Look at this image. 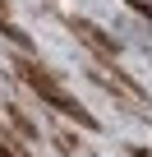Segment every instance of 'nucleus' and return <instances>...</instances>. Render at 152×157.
I'll list each match as a JSON object with an SVG mask.
<instances>
[{
	"label": "nucleus",
	"mask_w": 152,
	"mask_h": 157,
	"mask_svg": "<svg viewBox=\"0 0 152 157\" xmlns=\"http://www.w3.org/2000/svg\"><path fill=\"white\" fill-rule=\"evenodd\" d=\"M14 69H19V78H23V83H28V88H32V93H37V97L46 102V106H55V111H60L65 120H79L83 129H97V120H92V116H88V111H83L79 102H74V97H69V93H65V88L55 83V78H51V74H46L42 65H32V60L23 56V60H14Z\"/></svg>",
	"instance_id": "f257e3e1"
},
{
	"label": "nucleus",
	"mask_w": 152,
	"mask_h": 157,
	"mask_svg": "<svg viewBox=\"0 0 152 157\" xmlns=\"http://www.w3.org/2000/svg\"><path fill=\"white\" fill-rule=\"evenodd\" d=\"M69 28L79 33V42H88V46H92V51H97L102 60H111V65L120 60V42H111V37H106V33H102L97 23H88V19H74Z\"/></svg>",
	"instance_id": "f03ea898"
},
{
	"label": "nucleus",
	"mask_w": 152,
	"mask_h": 157,
	"mask_svg": "<svg viewBox=\"0 0 152 157\" xmlns=\"http://www.w3.org/2000/svg\"><path fill=\"white\" fill-rule=\"evenodd\" d=\"M0 33H5V37H9L14 46H23V51L32 46V42H28V33H23V28H14V23H5V19H0Z\"/></svg>",
	"instance_id": "7ed1b4c3"
},
{
	"label": "nucleus",
	"mask_w": 152,
	"mask_h": 157,
	"mask_svg": "<svg viewBox=\"0 0 152 157\" xmlns=\"http://www.w3.org/2000/svg\"><path fill=\"white\" fill-rule=\"evenodd\" d=\"M129 5H134L138 14H147V19H152V0H129Z\"/></svg>",
	"instance_id": "20e7f679"
},
{
	"label": "nucleus",
	"mask_w": 152,
	"mask_h": 157,
	"mask_svg": "<svg viewBox=\"0 0 152 157\" xmlns=\"http://www.w3.org/2000/svg\"><path fill=\"white\" fill-rule=\"evenodd\" d=\"M129 157H152V148H129Z\"/></svg>",
	"instance_id": "39448f33"
},
{
	"label": "nucleus",
	"mask_w": 152,
	"mask_h": 157,
	"mask_svg": "<svg viewBox=\"0 0 152 157\" xmlns=\"http://www.w3.org/2000/svg\"><path fill=\"white\" fill-rule=\"evenodd\" d=\"M0 157H19V152H14V148H9V143H0Z\"/></svg>",
	"instance_id": "423d86ee"
}]
</instances>
